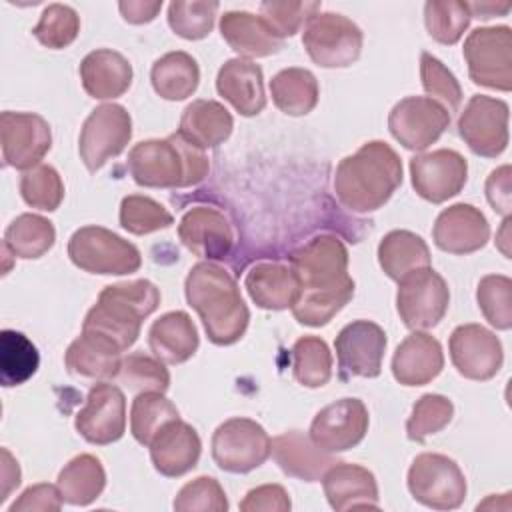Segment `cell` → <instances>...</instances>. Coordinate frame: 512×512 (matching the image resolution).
Wrapping results in <instances>:
<instances>
[{"instance_id":"cell-7","label":"cell","mask_w":512,"mask_h":512,"mask_svg":"<svg viewBox=\"0 0 512 512\" xmlns=\"http://www.w3.org/2000/svg\"><path fill=\"white\" fill-rule=\"evenodd\" d=\"M362 30L338 12L314 14L302 32V44L310 60L322 68H348L362 52Z\"/></svg>"},{"instance_id":"cell-5","label":"cell","mask_w":512,"mask_h":512,"mask_svg":"<svg viewBox=\"0 0 512 512\" xmlns=\"http://www.w3.org/2000/svg\"><path fill=\"white\" fill-rule=\"evenodd\" d=\"M160 306V290L150 280H130L104 286L88 310L82 330L110 338L122 352L140 336L144 318Z\"/></svg>"},{"instance_id":"cell-1","label":"cell","mask_w":512,"mask_h":512,"mask_svg":"<svg viewBox=\"0 0 512 512\" xmlns=\"http://www.w3.org/2000/svg\"><path fill=\"white\" fill-rule=\"evenodd\" d=\"M290 266L300 278V296L290 310L304 326L328 324L354 296L348 250L334 234H318L296 248Z\"/></svg>"},{"instance_id":"cell-21","label":"cell","mask_w":512,"mask_h":512,"mask_svg":"<svg viewBox=\"0 0 512 512\" xmlns=\"http://www.w3.org/2000/svg\"><path fill=\"white\" fill-rule=\"evenodd\" d=\"M178 236L194 256L210 262L226 258L234 246V230L228 218L210 206L190 208L178 224Z\"/></svg>"},{"instance_id":"cell-54","label":"cell","mask_w":512,"mask_h":512,"mask_svg":"<svg viewBox=\"0 0 512 512\" xmlns=\"http://www.w3.org/2000/svg\"><path fill=\"white\" fill-rule=\"evenodd\" d=\"M290 508V496L280 484L256 486L240 502L242 512H288Z\"/></svg>"},{"instance_id":"cell-28","label":"cell","mask_w":512,"mask_h":512,"mask_svg":"<svg viewBox=\"0 0 512 512\" xmlns=\"http://www.w3.org/2000/svg\"><path fill=\"white\" fill-rule=\"evenodd\" d=\"M122 360V350L110 338L92 330H82L64 354L70 374L92 380L116 378Z\"/></svg>"},{"instance_id":"cell-11","label":"cell","mask_w":512,"mask_h":512,"mask_svg":"<svg viewBox=\"0 0 512 512\" xmlns=\"http://www.w3.org/2000/svg\"><path fill=\"white\" fill-rule=\"evenodd\" d=\"M132 138V118L120 104L96 106L80 128L78 154L90 172L120 156Z\"/></svg>"},{"instance_id":"cell-42","label":"cell","mask_w":512,"mask_h":512,"mask_svg":"<svg viewBox=\"0 0 512 512\" xmlns=\"http://www.w3.org/2000/svg\"><path fill=\"white\" fill-rule=\"evenodd\" d=\"M470 20L472 16L466 2L428 0L424 4L426 30L440 44H446V46L456 44L464 36Z\"/></svg>"},{"instance_id":"cell-30","label":"cell","mask_w":512,"mask_h":512,"mask_svg":"<svg viewBox=\"0 0 512 512\" xmlns=\"http://www.w3.org/2000/svg\"><path fill=\"white\" fill-rule=\"evenodd\" d=\"M84 92L94 100H114L132 84V66L116 50L98 48L80 62Z\"/></svg>"},{"instance_id":"cell-12","label":"cell","mask_w":512,"mask_h":512,"mask_svg":"<svg viewBox=\"0 0 512 512\" xmlns=\"http://www.w3.org/2000/svg\"><path fill=\"white\" fill-rule=\"evenodd\" d=\"M450 290L446 280L428 268H420L398 282L396 310L410 330L434 328L446 314Z\"/></svg>"},{"instance_id":"cell-27","label":"cell","mask_w":512,"mask_h":512,"mask_svg":"<svg viewBox=\"0 0 512 512\" xmlns=\"http://www.w3.org/2000/svg\"><path fill=\"white\" fill-rule=\"evenodd\" d=\"M244 288L258 308L286 310L300 296V278L290 264L258 262L246 272Z\"/></svg>"},{"instance_id":"cell-55","label":"cell","mask_w":512,"mask_h":512,"mask_svg":"<svg viewBox=\"0 0 512 512\" xmlns=\"http://www.w3.org/2000/svg\"><path fill=\"white\" fill-rule=\"evenodd\" d=\"M486 198L490 206L504 218L512 212V190H510V166L504 164L490 172L486 180Z\"/></svg>"},{"instance_id":"cell-45","label":"cell","mask_w":512,"mask_h":512,"mask_svg":"<svg viewBox=\"0 0 512 512\" xmlns=\"http://www.w3.org/2000/svg\"><path fill=\"white\" fill-rule=\"evenodd\" d=\"M22 200L38 210L54 212L64 200V182L50 164H38L20 176Z\"/></svg>"},{"instance_id":"cell-4","label":"cell","mask_w":512,"mask_h":512,"mask_svg":"<svg viewBox=\"0 0 512 512\" xmlns=\"http://www.w3.org/2000/svg\"><path fill=\"white\" fill-rule=\"evenodd\" d=\"M128 172L144 188H188L200 184L210 170L206 152L178 132L168 138L138 142L126 160Z\"/></svg>"},{"instance_id":"cell-3","label":"cell","mask_w":512,"mask_h":512,"mask_svg":"<svg viewBox=\"0 0 512 512\" xmlns=\"http://www.w3.org/2000/svg\"><path fill=\"white\" fill-rule=\"evenodd\" d=\"M402 184V162L382 140L362 144L340 160L334 172V192L344 208L366 214L382 208Z\"/></svg>"},{"instance_id":"cell-34","label":"cell","mask_w":512,"mask_h":512,"mask_svg":"<svg viewBox=\"0 0 512 512\" xmlns=\"http://www.w3.org/2000/svg\"><path fill=\"white\" fill-rule=\"evenodd\" d=\"M378 264L396 282L430 266L428 244L410 230H392L378 244Z\"/></svg>"},{"instance_id":"cell-24","label":"cell","mask_w":512,"mask_h":512,"mask_svg":"<svg viewBox=\"0 0 512 512\" xmlns=\"http://www.w3.org/2000/svg\"><path fill=\"white\" fill-rule=\"evenodd\" d=\"M322 488L330 508L336 512L354 508H380L376 476L360 464H332L322 476Z\"/></svg>"},{"instance_id":"cell-20","label":"cell","mask_w":512,"mask_h":512,"mask_svg":"<svg viewBox=\"0 0 512 512\" xmlns=\"http://www.w3.org/2000/svg\"><path fill=\"white\" fill-rule=\"evenodd\" d=\"M386 342V332L376 322L354 320L346 324L334 340L342 378H376L382 372Z\"/></svg>"},{"instance_id":"cell-8","label":"cell","mask_w":512,"mask_h":512,"mask_svg":"<svg viewBox=\"0 0 512 512\" xmlns=\"http://www.w3.org/2000/svg\"><path fill=\"white\" fill-rule=\"evenodd\" d=\"M408 490L416 502L432 510H454L466 498V478L460 466L436 452L418 454L408 468Z\"/></svg>"},{"instance_id":"cell-25","label":"cell","mask_w":512,"mask_h":512,"mask_svg":"<svg viewBox=\"0 0 512 512\" xmlns=\"http://www.w3.org/2000/svg\"><path fill=\"white\" fill-rule=\"evenodd\" d=\"M216 90L242 116H256L266 108L264 74L252 60H226L218 70Z\"/></svg>"},{"instance_id":"cell-44","label":"cell","mask_w":512,"mask_h":512,"mask_svg":"<svg viewBox=\"0 0 512 512\" xmlns=\"http://www.w3.org/2000/svg\"><path fill=\"white\" fill-rule=\"evenodd\" d=\"M174 224V216L154 198L130 194L120 204V226L136 236L152 234Z\"/></svg>"},{"instance_id":"cell-10","label":"cell","mask_w":512,"mask_h":512,"mask_svg":"<svg viewBox=\"0 0 512 512\" xmlns=\"http://www.w3.org/2000/svg\"><path fill=\"white\" fill-rule=\"evenodd\" d=\"M270 454L272 440L256 420L230 418L212 434V458L224 472H252L262 466Z\"/></svg>"},{"instance_id":"cell-38","label":"cell","mask_w":512,"mask_h":512,"mask_svg":"<svg viewBox=\"0 0 512 512\" xmlns=\"http://www.w3.org/2000/svg\"><path fill=\"white\" fill-rule=\"evenodd\" d=\"M56 242L54 224L40 214H20L4 230L2 246L14 256L34 260L44 256Z\"/></svg>"},{"instance_id":"cell-40","label":"cell","mask_w":512,"mask_h":512,"mask_svg":"<svg viewBox=\"0 0 512 512\" xmlns=\"http://www.w3.org/2000/svg\"><path fill=\"white\" fill-rule=\"evenodd\" d=\"M180 418L178 408L164 396V392H140L130 408V432L142 446H150L160 428Z\"/></svg>"},{"instance_id":"cell-41","label":"cell","mask_w":512,"mask_h":512,"mask_svg":"<svg viewBox=\"0 0 512 512\" xmlns=\"http://www.w3.org/2000/svg\"><path fill=\"white\" fill-rule=\"evenodd\" d=\"M294 380L306 388H320L332 376V354L318 336H302L292 346Z\"/></svg>"},{"instance_id":"cell-39","label":"cell","mask_w":512,"mask_h":512,"mask_svg":"<svg viewBox=\"0 0 512 512\" xmlns=\"http://www.w3.org/2000/svg\"><path fill=\"white\" fill-rule=\"evenodd\" d=\"M40 364V354L32 340L16 330L0 332V382L2 386H20L30 380Z\"/></svg>"},{"instance_id":"cell-32","label":"cell","mask_w":512,"mask_h":512,"mask_svg":"<svg viewBox=\"0 0 512 512\" xmlns=\"http://www.w3.org/2000/svg\"><path fill=\"white\" fill-rule=\"evenodd\" d=\"M200 338L192 318L182 312H166L152 322L148 330V346L164 364H182L198 350Z\"/></svg>"},{"instance_id":"cell-14","label":"cell","mask_w":512,"mask_h":512,"mask_svg":"<svg viewBox=\"0 0 512 512\" xmlns=\"http://www.w3.org/2000/svg\"><path fill=\"white\" fill-rule=\"evenodd\" d=\"M450 126V112L428 96H408L388 114V130L406 150L422 152Z\"/></svg>"},{"instance_id":"cell-56","label":"cell","mask_w":512,"mask_h":512,"mask_svg":"<svg viewBox=\"0 0 512 512\" xmlns=\"http://www.w3.org/2000/svg\"><path fill=\"white\" fill-rule=\"evenodd\" d=\"M118 8H120V14L126 22L146 24V22H152L158 16V12L162 10V0H156V2L128 0V2H120Z\"/></svg>"},{"instance_id":"cell-58","label":"cell","mask_w":512,"mask_h":512,"mask_svg":"<svg viewBox=\"0 0 512 512\" xmlns=\"http://www.w3.org/2000/svg\"><path fill=\"white\" fill-rule=\"evenodd\" d=\"M468 4V10H470V16L472 18H482V20H488L492 16H498V14H508L510 12V4H496V2H466Z\"/></svg>"},{"instance_id":"cell-2","label":"cell","mask_w":512,"mask_h":512,"mask_svg":"<svg viewBox=\"0 0 512 512\" xmlns=\"http://www.w3.org/2000/svg\"><path fill=\"white\" fill-rule=\"evenodd\" d=\"M184 294L212 344L230 346L244 336L250 310L234 276L224 266L210 260L194 264L186 276Z\"/></svg>"},{"instance_id":"cell-47","label":"cell","mask_w":512,"mask_h":512,"mask_svg":"<svg viewBox=\"0 0 512 512\" xmlns=\"http://www.w3.org/2000/svg\"><path fill=\"white\" fill-rule=\"evenodd\" d=\"M454 416V404L442 394H424L416 400L410 418L406 420V436L414 442H424L428 436L444 430Z\"/></svg>"},{"instance_id":"cell-33","label":"cell","mask_w":512,"mask_h":512,"mask_svg":"<svg viewBox=\"0 0 512 512\" xmlns=\"http://www.w3.org/2000/svg\"><path fill=\"white\" fill-rule=\"evenodd\" d=\"M234 128V118L228 108L216 100L198 98L190 102L180 118L178 134L188 142L206 148H216L230 138Z\"/></svg>"},{"instance_id":"cell-49","label":"cell","mask_w":512,"mask_h":512,"mask_svg":"<svg viewBox=\"0 0 512 512\" xmlns=\"http://www.w3.org/2000/svg\"><path fill=\"white\" fill-rule=\"evenodd\" d=\"M118 378L128 390L134 392H166L170 386V374L162 360L144 352L128 354L122 360Z\"/></svg>"},{"instance_id":"cell-50","label":"cell","mask_w":512,"mask_h":512,"mask_svg":"<svg viewBox=\"0 0 512 512\" xmlns=\"http://www.w3.org/2000/svg\"><path fill=\"white\" fill-rule=\"evenodd\" d=\"M420 80L428 98L440 102L450 114L462 104V88L456 76L430 52L420 54Z\"/></svg>"},{"instance_id":"cell-59","label":"cell","mask_w":512,"mask_h":512,"mask_svg":"<svg viewBox=\"0 0 512 512\" xmlns=\"http://www.w3.org/2000/svg\"><path fill=\"white\" fill-rule=\"evenodd\" d=\"M508 228H510V216L508 218H504V222H502V230H500V234H502V240H498V246H500V250H502V254L506 256V258H510V250H508Z\"/></svg>"},{"instance_id":"cell-36","label":"cell","mask_w":512,"mask_h":512,"mask_svg":"<svg viewBox=\"0 0 512 512\" xmlns=\"http://www.w3.org/2000/svg\"><path fill=\"white\" fill-rule=\"evenodd\" d=\"M270 96L280 112L288 116H306L316 108L320 88L310 70L294 66L272 76Z\"/></svg>"},{"instance_id":"cell-48","label":"cell","mask_w":512,"mask_h":512,"mask_svg":"<svg viewBox=\"0 0 512 512\" xmlns=\"http://www.w3.org/2000/svg\"><path fill=\"white\" fill-rule=\"evenodd\" d=\"M478 308L490 326L498 330L512 328V280L504 274H488L476 288Z\"/></svg>"},{"instance_id":"cell-15","label":"cell","mask_w":512,"mask_h":512,"mask_svg":"<svg viewBox=\"0 0 512 512\" xmlns=\"http://www.w3.org/2000/svg\"><path fill=\"white\" fill-rule=\"evenodd\" d=\"M0 138L4 164L24 172L38 166L52 146L50 124L36 112H2Z\"/></svg>"},{"instance_id":"cell-18","label":"cell","mask_w":512,"mask_h":512,"mask_svg":"<svg viewBox=\"0 0 512 512\" xmlns=\"http://www.w3.org/2000/svg\"><path fill=\"white\" fill-rule=\"evenodd\" d=\"M368 408L358 398H340L324 406L310 424V440L324 452L336 454L358 446L368 432Z\"/></svg>"},{"instance_id":"cell-13","label":"cell","mask_w":512,"mask_h":512,"mask_svg":"<svg viewBox=\"0 0 512 512\" xmlns=\"http://www.w3.org/2000/svg\"><path fill=\"white\" fill-rule=\"evenodd\" d=\"M508 118L504 100L474 94L460 112L458 134L474 154L496 158L508 146Z\"/></svg>"},{"instance_id":"cell-22","label":"cell","mask_w":512,"mask_h":512,"mask_svg":"<svg viewBox=\"0 0 512 512\" xmlns=\"http://www.w3.org/2000/svg\"><path fill=\"white\" fill-rule=\"evenodd\" d=\"M434 244L448 254H472L486 246L490 224L472 204H452L444 208L432 228Z\"/></svg>"},{"instance_id":"cell-9","label":"cell","mask_w":512,"mask_h":512,"mask_svg":"<svg viewBox=\"0 0 512 512\" xmlns=\"http://www.w3.org/2000/svg\"><path fill=\"white\" fill-rule=\"evenodd\" d=\"M474 84L500 92L512 90V30L482 26L468 34L462 48Z\"/></svg>"},{"instance_id":"cell-19","label":"cell","mask_w":512,"mask_h":512,"mask_svg":"<svg viewBox=\"0 0 512 512\" xmlns=\"http://www.w3.org/2000/svg\"><path fill=\"white\" fill-rule=\"evenodd\" d=\"M448 350L454 368L468 380H490L500 372L504 362L500 338L480 324H462L454 328L448 340Z\"/></svg>"},{"instance_id":"cell-17","label":"cell","mask_w":512,"mask_h":512,"mask_svg":"<svg viewBox=\"0 0 512 512\" xmlns=\"http://www.w3.org/2000/svg\"><path fill=\"white\" fill-rule=\"evenodd\" d=\"M76 432L90 444L106 446L126 432V396L110 382H98L88 390L86 404L74 420Z\"/></svg>"},{"instance_id":"cell-29","label":"cell","mask_w":512,"mask_h":512,"mask_svg":"<svg viewBox=\"0 0 512 512\" xmlns=\"http://www.w3.org/2000/svg\"><path fill=\"white\" fill-rule=\"evenodd\" d=\"M220 34L238 58H266L280 52L284 40L274 36L260 14L246 10H228L220 16Z\"/></svg>"},{"instance_id":"cell-35","label":"cell","mask_w":512,"mask_h":512,"mask_svg":"<svg viewBox=\"0 0 512 512\" xmlns=\"http://www.w3.org/2000/svg\"><path fill=\"white\" fill-rule=\"evenodd\" d=\"M150 82L154 92L164 100H184L192 96L200 82L198 62L182 50L166 52L150 70Z\"/></svg>"},{"instance_id":"cell-31","label":"cell","mask_w":512,"mask_h":512,"mask_svg":"<svg viewBox=\"0 0 512 512\" xmlns=\"http://www.w3.org/2000/svg\"><path fill=\"white\" fill-rule=\"evenodd\" d=\"M272 456L284 474L304 482L322 480L324 472L338 462L330 452L320 450L310 436L298 430L276 436L272 440Z\"/></svg>"},{"instance_id":"cell-46","label":"cell","mask_w":512,"mask_h":512,"mask_svg":"<svg viewBox=\"0 0 512 512\" xmlns=\"http://www.w3.org/2000/svg\"><path fill=\"white\" fill-rule=\"evenodd\" d=\"M78 32H80V18L76 10L60 2L48 4L40 14L38 24L32 30L34 38L50 50H62L70 46L76 40Z\"/></svg>"},{"instance_id":"cell-37","label":"cell","mask_w":512,"mask_h":512,"mask_svg":"<svg viewBox=\"0 0 512 512\" xmlns=\"http://www.w3.org/2000/svg\"><path fill=\"white\" fill-rule=\"evenodd\" d=\"M56 486L66 504L88 506L102 494L106 486L104 466L92 454H78L64 464Z\"/></svg>"},{"instance_id":"cell-57","label":"cell","mask_w":512,"mask_h":512,"mask_svg":"<svg viewBox=\"0 0 512 512\" xmlns=\"http://www.w3.org/2000/svg\"><path fill=\"white\" fill-rule=\"evenodd\" d=\"M0 502L8 498V494L18 488L20 484V466L16 458L8 452V448H2V460H0Z\"/></svg>"},{"instance_id":"cell-52","label":"cell","mask_w":512,"mask_h":512,"mask_svg":"<svg viewBox=\"0 0 512 512\" xmlns=\"http://www.w3.org/2000/svg\"><path fill=\"white\" fill-rule=\"evenodd\" d=\"M172 506L176 512H226L228 498L216 478L198 476L178 490Z\"/></svg>"},{"instance_id":"cell-16","label":"cell","mask_w":512,"mask_h":512,"mask_svg":"<svg viewBox=\"0 0 512 512\" xmlns=\"http://www.w3.org/2000/svg\"><path fill=\"white\" fill-rule=\"evenodd\" d=\"M410 178L420 198L442 204L462 192L468 180V162L450 148L416 154L410 160Z\"/></svg>"},{"instance_id":"cell-23","label":"cell","mask_w":512,"mask_h":512,"mask_svg":"<svg viewBox=\"0 0 512 512\" xmlns=\"http://www.w3.org/2000/svg\"><path fill=\"white\" fill-rule=\"evenodd\" d=\"M148 448L154 470L166 478H178L196 468L202 442L194 426L176 418L160 428Z\"/></svg>"},{"instance_id":"cell-43","label":"cell","mask_w":512,"mask_h":512,"mask_svg":"<svg viewBox=\"0 0 512 512\" xmlns=\"http://www.w3.org/2000/svg\"><path fill=\"white\" fill-rule=\"evenodd\" d=\"M216 12L218 2L174 0L168 6V26L184 40H202L212 32Z\"/></svg>"},{"instance_id":"cell-26","label":"cell","mask_w":512,"mask_h":512,"mask_svg":"<svg viewBox=\"0 0 512 512\" xmlns=\"http://www.w3.org/2000/svg\"><path fill=\"white\" fill-rule=\"evenodd\" d=\"M442 368L444 352L440 342L418 330L406 336L392 356V374L402 386H424L432 382Z\"/></svg>"},{"instance_id":"cell-6","label":"cell","mask_w":512,"mask_h":512,"mask_svg":"<svg viewBox=\"0 0 512 512\" xmlns=\"http://www.w3.org/2000/svg\"><path fill=\"white\" fill-rule=\"evenodd\" d=\"M72 264L90 274L122 276L142 266L140 250L102 226H82L68 240Z\"/></svg>"},{"instance_id":"cell-53","label":"cell","mask_w":512,"mask_h":512,"mask_svg":"<svg viewBox=\"0 0 512 512\" xmlns=\"http://www.w3.org/2000/svg\"><path fill=\"white\" fill-rule=\"evenodd\" d=\"M64 500L62 494L58 490V486L54 484H34L30 488H26L18 500H14L10 504V512H58L62 508Z\"/></svg>"},{"instance_id":"cell-51","label":"cell","mask_w":512,"mask_h":512,"mask_svg":"<svg viewBox=\"0 0 512 512\" xmlns=\"http://www.w3.org/2000/svg\"><path fill=\"white\" fill-rule=\"evenodd\" d=\"M322 8L320 2H276L268 0L260 4V18L280 40L300 32L306 22L318 14Z\"/></svg>"}]
</instances>
